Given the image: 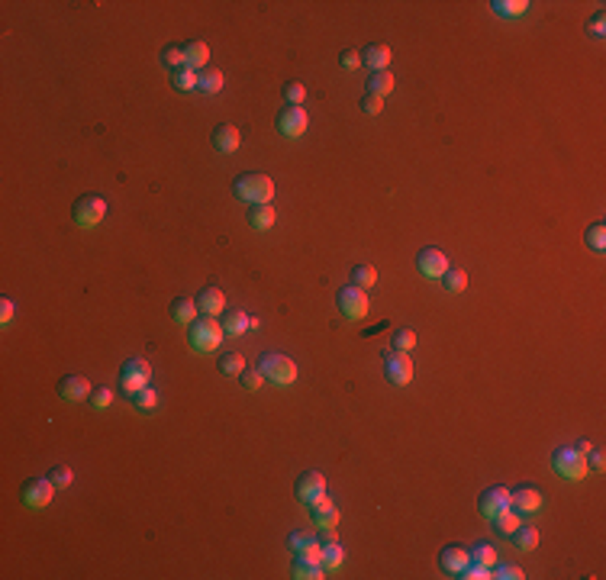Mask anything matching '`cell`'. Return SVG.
<instances>
[{
    "label": "cell",
    "mask_w": 606,
    "mask_h": 580,
    "mask_svg": "<svg viewBox=\"0 0 606 580\" xmlns=\"http://www.w3.org/2000/svg\"><path fill=\"white\" fill-rule=\"evenodd\" d=\"M290 577H297V580H323V577H326V568H323V564H310V561L297 558V561H294V568H290Z\"/></svg>",
    "instance_id": "cell-28"
},
{
    "label": "cell",
    "mask_w": 606,
    "mask_h": 580,
    "mask_svg": "<svg viewBox=\"0 0 606 580\" xmlns=\"http://www.w3.org/2000/svg\"><path fill=\"white\" fill-rule=\"evenodd\" d=\"M213 146L220 148L223 155H233L235 148H239V129L233 123H220V126L213 129Z\"/></svg>",
    "instance_id": "cell-19"
},
{
    "label": "cell",
    "mask_w": 606,
    "mask_h": 580,
    "mask_svg": "<svg viewBox=\"0 0 606 580\" xmlns=\"http://www.w3.org/2000/svg\"><path fill=\"white\" fill-rule=\"evenodd\" d=\"M458 577H465V580H487V577H493V574H490L487 564H474V561H468V568L461 570Z\"/></svg>",
    "instance_id": "cell-47"
},
{
    "label": "cell",
    "mask_w": 606,
    "mask_h": 580,
    "mask_svg": "<svg viewBox=\"0 0 606 580\" xmlns=\"http://www.w3.org/2000/svg\"><path fill=\"white\" fill-rule=\"evenodd\" d=\"M522 526V516L520 513H516V509H500V513H497V516H493V529H497V532H500L503 538H510L513 532H516V529Z\"/></svg>",
    "instance_id": "cell-24"
},
{
    "label": "cell",
    "mask_w": 606,
    "mask_h": 580,
    "mask_svg": "<svg viewBox=\"0 0 606 580\" xmlns=\"http://www.w3.org/2000/svg\"><path fill=\"white\" fill-rule=\"evenodd\" d=\"M168 313L174 323H184V326H191L194 316H197V300H191V297H174L168 306Z\"/></svg>",
    "instance_id": "cell-22"
},
{
    "label": "cell",
    "mask_w": 606,
    "mask_h": 580,
    "mask_svg": "<svg viewBox=\"0 0 606 580\" xmlns=\"http://www.w3.org/2000/svg\"><path fill=\"white\" fill-rule=\"evenodd\" d=\"M252 326V316L248 313H242V310H233V313H226V319H223V332L226 336H242L245 329Z\"/></svg>",
    "instance_id": "cell-27"
},
{
    "label": "cell",
    "mask_w": 606,
    "mask_h": 580,
    "mask_svg": "<svg viewBox=\"0 0 606 580\" xmlns=\"http://www.w3.org/2000/svg\"><path fill=\"white\" fill-rule=\"evenodd\" d=\"M52 484L62 490V487H71V480H75V474H71V467H65V464H58V467H52Z\"/></svg>",
    "instance_id": "cell-48"
},
{
    "label": "cell",
    "mask_w": 606,
    "mask_h": 580,
    "mask_svg": "<svg viewBox=\"0 0 606 580\" xmlns=\"http://www.w3.org/2000/svg\"><path fill=\"white\" fill-rule=\"evenodd\" d=\"M152 380V364L145 358H129L119 364V391L126 397H136L139 391H145Z\"/></svg>",
    "instance_id": "cell-4"
},
{
    "label": "cell",
    "mask_w": 606,
    "mask_h": 580,
    "mask_svg": "<svg viewBox=\"0 0 606 580\" xmlns=\"http://www.w3.org/2000/svg\"><path fill=\"white\" fill-rule=\"evenodd\" d=\"M416 268H419V275H423V277H442L452 264H448V258H445V252H442V248L426 245L423 252L416 255Z\"/></svg>",
    "instance_id": "cell-13"
},
{
    "label": "cell",
    "mask_w": 606,
    "mask_h": 580,
    "mask_svg": "<svg viewBox=\"0 0 606 580\" xmlns=\"http://www.w3.org/2000/svg\"><path fill=\"white\" fill-rule=\"evenodd\" d=\"M381 368H384V378L391 380V384H397V387H406L410 380H413V361H410V351H387L381 361Z\"/></svg>",
    "instance_id": "cell-7"
},
{
    "label": "cell",
    "mask_w": 606,
    "mask_h": 580,
    "mask_svg": "<svg viewBox=\"0 0 606 580\" xmlns=\"http://www.w3.org/2000/svg\"><path fill=\"white\" fill-rule=\"evenodd\" d=\"M281 97H284V104L288 106H303V100H307V84L288 81V84L281 87Z\"/></svg>",
    "instance_id": "cell-35"
},
{
    "label": "cell",
    "mask_w": 606,
    "mask_h": 580,
    "mask_svg": "<svg viewBox=\"0 0 606 580\" xmlns=\"http://www.w3.org/2000/svg\"><path fill=\"white\" fill-rule=\"evenodd\" d=\"M171 84L178 87V91H197V71L184 65L178 71H171Z\"/></svg>",
    "instance_id": "cell-38"
},
{
    "label": "cell",
    "mask_w": 606,
    "mask_h": 580,
    "mask_svg": "<svg viewBox=\"0 0 606 580\" xmlns=\"http://www.w3.org/2000/svg\"><path fill=\"white\" fill-rule=\"evenodd\" d=\"M374 281H377V271H374L371 264H355V268H351V284L355 287H371Z\"/></svg>",
    "instance_id": "cell-40"
},
{
    "label": "cell",
    "mask_w": 606,
    "mask_h": 580,
    "mask_svg": "<svg viewBox=\"0 0 606 580\" xmlns=\"http://www.w3.org/2000/svg\"><path fill=\"white\" fill-rule=\"evenodd\" d=\"M161 62L168 65L171 71H178V68H184V65H187V55H184V45H165V49H161Z\"/></svg>",
    "instance_id": "cell-39"
},
{
    "label": "cell",
    "mask_w": 606,
    "mask_h": 580,
    "mask_svg": "<svg viewBox=\"0 0 606 580\" xmlns=\"http://www.w3.org/2000/svg\"><path fill=\"white\" fill-rule=\"evenodd\" d=\"M358 106H362L364 113H381V110H384V97H377V94H364L362 100H358Z\"/></svg>",
    "instance_id": "cell-49"
},
{
    "label": "cell",
    "mask_w": 606,
    "mask_h": 580,
    "mask_svg": "<svg viewBox=\"0 0 606 580\" xmlns=\"http://www.w3.org/2000/svg\"><path fill=\"white\" fill-rule=\"evenodd\" d=\"M223 323H216L213 316H200V319H194L191 326H187V342H191L194 351H200V355H210V351H216L220 348V342H223Z\"/></svg>",
    "instance_id": "cell-2"
},
{
    "label": "cell",
    "mask_w": 606,
    "mask_h": 580,
    "mask_svg": "<svg viewBox=\"0 0 606 580\" xmlns=\"http://www.w3.org/2000/svg\"><path fill=\"white\" fill-rule=\"evenodd\" d=\"M277 220V213L271 203H255V207H248V226L255 232H268L271 226H275Z\"/></svg>",
    "instance_id": "cell-20"
},
{
    "label": "cell",
    "mask_w": 606,
    "mask_h": 580,
    "mask_svg": "<svg viewBox=\"0 0 606 580\" xmlns=\"http://www.w3.org/2000/svg\"><path fill=\"white\" fill-rule=\"evenodd\" d=\"M342 561H345L342 545L336 542V538H326V542H323V568H326V570H339Z\"/></svg>",
    "instance_id": "cell-26"
},
{
    "label": "cell",
    "mask_w": 606,
    "mask_h": 580,
    "mask_svg": "<svg viewBox=\"0 0 606 580\" xmlns=\"http://www.w3.org/2000/svg\"><path fill=\"white\" fill-rule=\"evenodd\" d=\"M506 507H510V490H506V487H490V490H484V494L478 496V509L487 519H493Z\"/></svg>",
    "instance_id": "cell-14"
},
{
    "label": "cell",
    "mask_w": 606,
    "mask_h": 580,
    "mask_svg": "<svg viewBox=\"0 0 606 580\" xmlns=\"http://www.w3.org/2000/svg\"><path fill=\"white\" fill-rule=\"evenodd\" d=\"M275 126H277V132H281V136L297 139V136H303V132H307L310 116H307V110H303V106H284V110L277 113Z\"/></svg>",
    "instance_id": "cell-10"
},
{
    "label": "cell",
    "mask_w": 606,
    "mask_h": 580,
    "mask_svg": "<svg viewBox=\"0 0 606 580\" xmlns=\"http://www.w3.org/2000/svg\"><path fill=\"white\" fill-rule=\"evenodd\" d=\"M552 464L564 480H581V477L590 471V467H587V454L581 452L577 445H561V448L552 454Z\"/></svg>",
    "instance_id": "cell-5"
},
{
    "label": "cell",
    "mask_w": 606,
    "mask_h": 580,
    "mask_svg": "<svg viewBox=\"0 0 606 580\" xmlns=\"http://www.w3.org/2000/svg\"><path fill=\"white\" fill-rule=\"evenodd\" d=\"M113 403V391L110 387H97V391H91V397H87V406L91 410H106Z\"/></svg>",
    "instance_id": "cell-42"
},
{
    "label": "cell",
    "mask_w": 606,
    "mask_h": 580,
    "mask_svg": "<svg viewBox=\"0 0 606 580\" xmlns=\"http://www.w3.org/2000/svg\"><path fill=\"white\" fill-rule=\"evenodd\" d=\"M510 509H516L520 516L539 513V509H542V490L532 484H522V487H516V490H510Z\"/></svg>",
    "instance_id": "cell-12"
},
{
    "label": "cell",
    "mask_w": 606,
    "mask_h": 580,
    "mask_svg": "<svg viewBox=\"0 0 606 580\" xmlns=\"http://www.w3.org/2000/svg\"><path fill=\"white\" fill-rule=\"evenodd\" d=\"M391 345H394V351H410V348L416 345V332L413 329H397L394 338H391Z\"/></svg>",
    "instance_id": "cell-43"
},
{
    "label": "cell",
    "mask_w": 606,
    "mask_h": 580,
    "mask_svg": "<svg viewBox=\"0 0 606 580\" xmlns=\"http://www.w3.org/2000/svg\"><path fill=\"white\" fill-rule=\"evenodd\" d=\"M339 65H342V68H358V65H362V52H355V49H342Z\"/></svg>",
    "instance_id": "cell-51"
},
{
    "label": "cell",
    "mask_w": 606,
    "mask_h": 580,
    "mask_svg": "<svg viewBox=\"0 0 606 580\" xmlns=\"http://www.w3.org/2000/svg\"><path fill=\"white\" fill-rule=\"evenodd\" d=\"M184 55H187V68H194V71H200V68H207V58H210V49H207V43H200V39H194V43L184 45Z\"/></svg>",
    "instance_id": "cell-25"
},
{
    "label": "cell",
    "mask_w": 606,
    "mask_h": 580,
    "mask_svg": "<svg viewBox=\"0 0 606 580\" xmlns=\"http://www.w3.org/2000/svg\"><path fill=\"white\" fill-rule=\"evenodd\" d=\"M468 558L474 561V564H487V568H493V564H497V548H493L490 542H478V545L468 551Z\"/></svg>",
    "instance_id": "cell-34"
},
{
    "label": "cell",
    "mask_w": 606,
    "mask_h": 580,
    "mask_svg": "<svg viewBox=\"0 0 606 580\" xmlns=\"http://www.w3.org/2000/svg\"><path fill=\"white\" fill-rule=\"evenodd\" d=\"M587 467H590V471H596V474L603 471V467H606V454H603V448H590V452H587Z\"/></svg>",
    "instance_id": "cell-50"
},
{
    "label": "cell",
    "mask_w": 606,
    "mask_h": 580,
    "mask_svg": "<svg viewBox=\"0 0 606 580\" xmlns=\"http://www.w3.org/2000/svg\"><path fill=\"white\" fill-rule=\"evenodd\" d=\"M493 568H497V574H493V577H500V580H522V577H526L520 564H510V561H503V564H493Z\"/></svg>",
    "instance_id": "cell-46"
},
{
    "label": "cell",
    "mask_w": 606,
    "mask_h": 580,
    "mask_svg": "<svg viewBox=\"0 0 606 580\" xmlns=\"http://www.w3.org/2000/svg\"><path fill=\"white\" fill-rule=\"evenodd\" d=\"M294 494H297L300 503H319L323 496H326V477L319 474V471H303L297 477V484H294Z\"/></svg>",
    "instance_id": "cell-11"
},
{
    "label": "cell",
    "mask_w": 606,
    "mask_h": 580,
    "mask_svg": "<svg viewBox=\"0 0 606 580\" xmlns=\"http://www.w3.org/2000/svg\"><path fill=\"white\" fill-rule=\"evenodd\" d=\"M468 551L461 548V545H448V548H442V555H439V568L445 570V574H452V577H458L461 570L468 568Z\"/></svg>",
    "instance_id": "cell-16"
},
{
    "label": "cell",
    "mask_w": 606,
    "mask_h": 580,
    "mask_svg": "<svg viewBox=\"0 0 606 580\" xmlns=\"http://www.w3.org/2000/svg\"><path fill=\"white\" fill-rule=\"evenodd\" d=\"M587 32H590L594 39H603V36H606V13L603 10L590 13V20H587Z\"/></svg>",
    "instance_id": "cell-44"
},
{
    "label": "cell",
    "mask_w": 606,
    "mask_h": 580,
    "mask_svg": "<svg viewBox=\"0 0 606 580\" xmlns=\"http://www.w3.org/2000/svg\"><path fill=\"white\" fill-rule=\"evenodd\" d=\"M336 306H339V313L345 319H364L368 316V297H364L362 287H342L339 294H336Z\"/></svg>",
    "instance_id": "cell-8"
},
{
    "label": "cell",
    "mask_w": 606,
    "mask_h": 580,
    "mask_svg": "<svg viewBox=\"0 0 606 580\" xmlns=\"http://www.w3.org/2000/svg\"><path fill=\"white\" fill-rule=\"evenodd\" d=\"M258 371L265 374V380H271L277 387H288V384L297 380V364L288 355H281V351H265L258 358Z\"/></svg>",
    "instance_id": "cell-3"
},
{
    "label": "cell",
    "mask_w": 606,
    "mask_h": 580,
    "mask_svg": "<svg viewBox=\"0 0 606 580\" xmlns=\"http://www.w3.org/2000/svg\"><path fill=\"white\" fill-rule=\"evenodd\" d=\"M310 516H313V522H316L319 529H336V522H339V507L332 503L329 496H323L319 503H313Z\"/></svg>",
    "instance_id": "cell-18"
},
{
    "label": "cell",
    "mask_w": 606,
    "mask_h": 580,
    "mask_svg": "<svg viewBox=\"0 0 606 580\" xmlns=\"http://www.w3.org/2000/svg\"><path fill=\"white\" fill-rule=\"evenodd\" d=\"M197 91H200V94H220V91H223V71L213 68V65L200 68V71H197Z\"/></svg>",
    "instance_id": "cell-23"
},
{
    "label": "cell",
    "mask_w": 606,
    "mask_h": 580,
    "mask_svg": "<svg viewBox=\"0 0 606 580\" xmlns=\"http://www.w3.org/2000/svg\"><path fill=\"white\" fill-rule=\"evenodd\" d=\"M510 538H513V545H516L520 551H532L535 545H539V529H535V526H520Z\"/></svg>",
    "instance_id": "cell-31"
},
{
    "label": "cell",
    "mask_w": 606,
    "mask_h": 580,
    "mask_svg": "<svg viewBox=\"0 0 606 580\" xmlns=\"http://www.w3.org/2000/svg\"><path fill=\"white\" fill-rule=\"evenodd\" d=\"M439 281H442V287H445L448 294H461V290L468 287V275H465L461 268H448V271L439 277Z\"/></svg>",
    "instance_id": "cell-33"
},
{
    "label": "cell",
    "mask_w": 606,
    "mask_h": 580,
    "mask_svg": "<svg viewBox=\"0 0 606 580\" xmlns=\"http://www.w3.org/2000/svg\"><path fill=\"white\" fill-rule=\"evenodd\" d=\"M55 490H58V487L52 484V477H49V480H45V477H30V480L23 484L20 496H23V503H26V507L43 509V507H49V503H52Z\"/></svg>",
    "instance_id": "cell-9"
},
{
    "label": "cell",
    "mask_w": 606,
    "mask_h": 580,
    "mask_svg": "<svg viewBox=\"0 0 606 580\" xmlns=\"http://www.w3.org/2000/svg\"><path fill=\"white\" fill-rule=\"evenodd\" d=\"M10 319H13V300L10 297H3V300H0V323L7 326Z\"/></svg>",
    "instance_id": "cell-52"
},
{
    "label": "cell",
    "mask_w": 606,
    "mask_h": 580,
    "mask_svg": "<svg viewBox=\"0 0 606 580\" xmlns=\"http://www.w3.org/2000/svg\"><path fill=\"white\" fill-rule=\"evenodd\" d=\"M584 242H587V248H594V252H603V248H606V222H603V220H596V222H590V226H587Z\"/></svg>",
    "instance_id": "cell-30"
},
{
    "label": "cell",
    "mask_w": 606,
    "mask_h": 580,
    "mask_svg": "<svg viewBox=\"0 0 606 580\" xmlns=\"http://www.w3.org/2000/svg\"><path fill=\"white\" fill-rule=\"evenodd\" d=\"M75 222L81 229H94L97 222H104L106 216V200L100 194H84V197H78L75 200Z\"/></svg>",
    "instance_id": "cell-6"
},
{
    "label": "cell",
    "mask_w": 606,
    "mask_h": 580,
    "mask_svg": "<svg viewBox=\"0 0 606 580\" xmlns=\"http://www.w3.org/2000/svg\"><path fill=\"white\" fill-rule=\"evenodd\" d=\"M239 384H242L245 391H252V393H255L258 387L265 384V374H261V371H258V368H242V371H239Z\"/></svg>",
    "instance_id": "cell-41"
},
{
    "label": "cell",
    "mask_w": 606,
    "mask_h": 580,
    "mask_svg": "<svg viewBox=\"0 0 606 580\" xmlns=\"http://www.w3.org/2000/svg\"><path fill=\"white\" fill-rule=\"evenodd\" d=\"M490 7H493V13H497V16H506V20H516V16H522V13L529 10V3H526V0H493Z\"/></svg>",
    "instance_id": "cell-29"
},
{
    "label": "cell",
    "mask_w": 606,
    "mask_h": 580,
    "mask_svg": "<svg viewBox=\"0 0 606 580\" xmlns=\"http://www.w3.org/2000/svg\"><path fill=\"white\" fill-rule=\"evenodd\" d=\"M288 542H290V548H294V551H300V548H303V545L310 542V535H303V532H290Z\"/></svg>",
    "instance_id": "cell-53"
},
{
    "label": "cell",
    "mask_w": 606,
    "mask_h": 580,
    "mask_svg": "<svg viewBox=\"0 0 606 580\" xmlns=\"http://www.w3.org/2000/svg\"><path fill=\"white\" fill-rule=\"evenodd\" d=\"M197 310H200L203 316H220L226 310V297L220 287H203L200 294H197Z\"/></svg>",
    "instance_id": "cell-17"
},
{
    "label": "cell",
    "mask_w": 606,
    "mask_h": 580,
    "mask_svg": "<svg viewBox=\"0 0 606 580\" xmlns=\"http://www.w3.org/2000/svg\"><path fill=\"white\" fill-rule=\"evenodd\" d=\"M58 397L62 400H87L91 397V380L84 374H65L58 380Z\"/></svg>",
    "instance_id": "cell-15"
},
{
    "label": "cell",
    "mask_w": 606,
    "mask_h": 580,
    "mask_svg": "<svg viewBox=\"0 0 606 580\" xmlns=\"http://www.w3.org/2000/svg\"><path fill=\"white\" fill-rule=\"evenodd\" d=\"M233 194L239 197L242 203L255 207V203H271L275 197V181L261 174V171H245L239 178L233 181Z\"/></svg>",
    "instance_id": "cell-1"
},
{
    "label": "cell",
    "mask_w": 606,
    "mask_h": 580,
    "mask_svg": "<svg viewBox=\"0 0 606 580\" xmlns=\"http://www.w3.org/2000/svg\"><path fill=\"white\" fill-rule=\"evenodd\" d=\"M132 403H136L139 413H155V410H159V391L149 384L145 391H139L136 397H132Z\"/></svg>",
    "instance_id": "cell-37"
},
{
    "label": "cell",
    "mask_w": 606,
    "mask_h": 580,
    "mask_svg": "<svg viewBox=\"0 0 606 580\" xmlns=\"http://www.w3.org/2000/svg\"><path fill=\"white\" fill-rule=\"evenodd\" d=\"M391 91H394V74H391V71H374L371 81H368V94L387 97Z\"/></svg>",
    "instance_id": "cell-32"
},
{
    "label": "cell",
    "mask_w": 606,
    "mask_h": 580,
    "mask_svg": "<svg viewBox=\"0 0 606 580\" xmlns=\"http://www.w3.org/2000/svg\"><path fill=\"white\" fill-rule=\"evenodd\" d=\"M242 368H245V358L239 351H226L223 358H220V374H223V378H239Z\"/></svg>",
    "instance_id": "cell-36"
},
{
    "label": "cell",
    "mask_w": 606,
    "mask_h": 580,
    "mask_svg": "<svg viewBox=\"0 0 606 580\" xmlns=\"http://www.w3.org/2000/svg\"><path fill=\"white\" fill-rule=\"evenodd\" d=\"M297 558L310 561V564H323V545H319V542H313V538H310L307 545H303V548L297 551Z\"/></svg>",
    "instance_id": "cell-45"
},
{
    "label": "cell",
    "mask_w": 606,
    "mask_h": 580,
    "mask_svg": "<svg viewBox=\"0 0 606 580\" xmlns=\"http://www.w3.org/2000/svg\"><path fill=\"white\" fill-rule=\"evenodd\" d=\"M362 65H368L371 71H387L391 65V49L381 43H371L368 49H362Z\"/></svg>",
    "instance_id": "cell-21"
}]
</instances>
